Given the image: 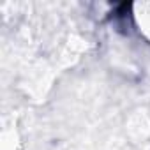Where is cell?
Segmentation results:
<instances>
[{
    "label": "cell",
    "mask_w": 150,
    "mask_h": 150,
    "mask_svg": "<svg viewBox=\"0 0 150 150\" xmlns=\"http://www.w3.org/2000/svg\"><path fill=\"white\" fill-rule=\"evenodd\" d=\"M143 21H145V25H146V30H148V34H150V13H146V14L143 16Z\"/></svg>",
    "instance_id": "6da1fadb"
}]
</instances>
